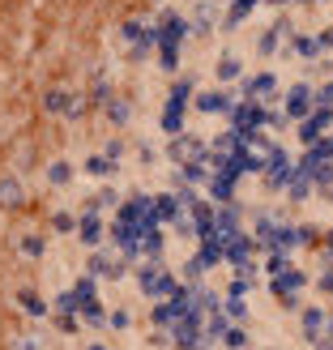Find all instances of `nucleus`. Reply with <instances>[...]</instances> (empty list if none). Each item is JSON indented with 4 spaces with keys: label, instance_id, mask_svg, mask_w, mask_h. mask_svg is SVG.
Instances as JSON below:
<instances>
[{
    "label": "nucleus",
    "instance_id": "f257e3e1",
    "mask_svg": "<svg viewBox=\"0 0 333 350\" xmlns=\"http://www.w3.org/2000/svg\"><path fill=\"white\" fill-rule=\"evenodd\" d=\"M192 39V26H188V13L184 9H159V22H154V56H159L163 73H180V60H184V43Z\"/></svg>",
    "mask_w": 333,
    "mask_h": 350
},
{
    "label": "nucleus",
    "instance_id": "f03ea898",
    "mask_svg": "<svg viewBox=\"0 0 333 350\" xmlns=\"http://www.w3.org/2000/svg\"><path fill=\"white\" fill-rule=\"evenodd\" d=\"M192 94H197V85H192L188 77L175 73L171 81V90H167V103H163V116H159V124L175 137V133H184V120H188V107H192Z\"/></svg>",
    "mask_w": 333,
    "mask_h": 350
},
{
    "label": "nucleus",
    "instance_id": "7ed1b4c3",
    "mask_svg": "<svg viewBox=\"0 0 333 350\" xmlns=\"http://www.w3.org/2000/svg\"><path fill=\"white\" fill-rule=\"evenodd\" d=\"M120 39H124L129 60H133V64H142L146 56H154V26H150V22H142V17H129V22L120 26Z\"/></svg>",
    "mask_w": 333,
    "mask_h": 350
},
{
    "label": "nucleus",
    "instance_id": "20e7f679",
    "mask_svg": "<svg viewBox=\"0 0 333 350\" xmlns=\"http://www.w3.org/2000/svg\"><path fill=\"white\" fill-rule=\"evenodd\" d=\"M235 107V94L226 90V85H214V90H197L192 94V111H201V116H226Z\"/></svg>",
    "mask_w": 333,
    "mask_h": 350
},
{
    "label": "nucleus",
    "instance_id": "39448f33",
    "mask_svg": "<svg viewBox=\"0 0 333 350\" xmlns=\"http://www.w3.org/2000/svg\"><path fill=\"white\" fill-rule=\"evenodd\" d=\"M312 107H317V90H312L308 81H295L291 90L282 94V111H287V120H304Z\"/></svg>",
    "mask_w": 333,
    "mask_h": 350
},
{
    "label": "nucleus",
    "instance_id": "423d86ee",
    "mask_svg": "<svg viewBox=\"0 0 333 350\" xmlns=\"http://www.w3.org/2000/svg\"><path fill=\"white\" fill-rule=\"evenodd\" d=\"M329 124H333V107H312V111L299 120V142H304V146H317V142H325Z\"/></svg>",
    "mask_w": 333,
    "mask_h": 350
},
{
    "label": "nucleus",
    "instance_id": "0eeeda50",
    "mask_svg": "<svg viewBox=\"0 0 333 350\" xmlns=\"http://www.w3.org/2000/svg\"><path fill=\"white\" fill-rule=\"evenodd\" d=\"M218 22H222V13H218V0H192V13H188V26H192V34H214L218 30Z\"/></svg>",
    "mask_w": 333,
    "mask_h": 350
},
{
    "label": "nucleus",
    "instance_id": "6e6552de",
    "mask_svg": "<svg viewBox=\"0 0 333 350\" xmlns=\"http://www.w3.org/2000/svg\"><path fill=\"white\" fill-rule=\"evenodd\" d=\"M239 90H243V98L265 103V98L278 94V73H274V68H261V73H252V77H243V81H239Z\"/></svg>",
    "mask_w": 333,
    "mask_h": 350
},
{
    "label": "nucleus",
    "instance_id": "1a4fd4ad",
    "mask_svg": "<svg viewBox=\"0 0 333 350\" xmlns=\"http://www.w3.org/2000/svg\"><path fill=\"white\" fill-rule=\"evenodd\" d=\"M282 34H295V26H291V17H278L274 26H265L256 34V56H278V47H282Z\"/></svg>",
    "mask_w": 333,
    "mask_h": 350
},
{
    "label": "nucleus",
    "instance_id": "9d476101",
    "mask_svg": "<svg viewBox=\"0 0 333 350\" xmlns=\"http://www.w3.org/2000/svg\"><path fill=\"white\" fill-rule=\"evenodd\" d=\"M43 107L51 111V116H81V98L73 94V90H64V85H51V90L43 94Z\"/></svg>",
    "mask_w": 333,
    "mask_h": 350
},
{
    "label": "nucleus",
    "instance_id": "9b49d317",
    "mask_svg": "<svg viewBox=\"0 0 333 350\" xmlns=\"http://www.w3.org/2000/svg\"><path fill=\"white\" fill-rule=\"evenodd\" d=\"M261 9V0H226V9H222V22H218V30L222 34H231V30H239L248 17Z\"/></svg>",
    "mask_w": 333,
    "mask_h": 350
},
{
    "label": "nucleus",
    "instance_id": "f8f14e48",
    "mask_svg": "<svg viewBox=\"0 0 333 350\" xmlns=\"http://www.w3.org/2000/svg\"><path fill=\"white\" fill-rule=\"evenodd\" d=\"M167 154H171V159L175 163H197V159H205V142H201V137H188V133H175V142L167 146Z\"/></svg>",
    "mask_w": 333,
    "mask_h": 350
},
{
    "label": "nucleus",
    "instance_id": "ddd939ff",
    "mask_svg": "<svg viewBox=\"0 0 333 350\" xmlns=\"http://www.w3.org/2000/svg\"><path fill=\"white\" fill-rule=\"evenodd\" d=\"M291 56H299V60H321V56H325L321 34H304V30H295V34H291Z\"/></svg>",
    "mask_w": 333,
    "mask_h": 350
},
{
    "label": "nucleus",
    "instance_id": "4468645a",
    "mask_svg": "<svg viewBox=\"0 0 333 350\" xmlns=\"http://www.w3.org/2000/svg\"><path fill=\"white\" fill-rule=\"evenodd\" d=\"M214 77H218V85L243 81V60L235 56V51H222V56H218V64H214Z\"/></svg>",
    "mask_w": 333,
    "mask_h": 350
},
{
    "label": "nucleus",
    "instance_id": "2eb2a0df",
    "mask_svg": "<svg viewBox=\"0 0 333 350\" xmlns=\"http://www.w3.org/2000/svg\"><path fill=\"white\" fill-rule=\"evenodd\" d=\"M77 231H81V239L94 248V243L103 239V218H98V209H85V214H81V222H77Z\"/></svg>",
    "mask_w": 333,
    "mask_h": 350
},
{
    "label": "nucleus",
    "instance_id": "dca6fc26",
    "mask_svg": "<svg viewBox=\"0 0 333 350\" xmlns=\"http://www.w3.org/2000/svg\"><path fill=\"white\" fill-rule=\"evenodd\" d=\"M142 286H146L150 295H163V291H175V282H171V273H167V269H146V273H142Z\"/></svg>",
    "mask_w": 333,
    "mask_h": 350
},
{
    "label": "nucleus",
    "instance_id": "f3484780",
    "mask_svg": "<svg viewBox=\"0 0 333 350\" xmlns=\"http://www.w3.org/2000/svg\"><path fill=\"white\" fill-rule=\"evenodd\" d=\"M175 214H180V197H171V192L154 197V222H171Z\"/></svg>",
    "mask_w": 333,
    "mask_h": 350
},
{
    "label": "nucleus",
    "instance_id": "a211bd4d",
    "mask_svg": "<svg viewBox=\"0 0 333 350\" xmlns=\"http://www.w3.org/2000/svg\"><path fill=\"white\" fill-rule=\"evenodd\" d=\"M90 273H107V278H120V273H124V265H120L116 256H107V252H98V256L90 260Z\"/></svg>",
    "mask_w": 333,
    "mask_h": 350
},
{
    "label": "nucleus",
    "instance_id": "6ab92c4d",
    "mask_svg": "<svg viewBox=\"0 0 333 350\" xmlns=\"http://www.w3.org/2000/svg\"><path fill=\"white\" fill-rule=\"evenodd\" d=\"M85 171H90V175H103V180H107V175L116 171V163L107 159V154H90V159H85Z\"/></svg>",
    "mask_w": 333,
    "mask_h": 350
},
{
    "label": "nucleus",
    "instance_id": "aec40b11",
    "mask_svg": "<svg viewBox=\"0 0 333 350\" xmlns=\"http://www.w3.org/2000/svg\"><path fill=\"white\" fill-rule=\"evenodd\" d=\"M129 116H133V107H129L124 98H111L107 103V120H111V124H129Z\"/></svg>",
    "mask_w": 333,
    "mask_h": 350
},
{
    "label": "nucleus",
    "instance_id": "412c9836",
    "mask_svg": "<svg viewBox=\"0 0 333 350\" xmlns=\"http://www.w3.org/2000/svg\"><path fill=\"white\" fill-rule=\"evenodd\" d=\"M47 180L56 184V188L68 184V180H73V163H51V167H47Z\"/></svg>",
    "mask_w": 333,
    "mask_h": 350
},
{
    "label": "nucleus",
    "instance_id": "4be33fe9",
    "mask_svg": "<svg viewBox=\"0 0 333 350\" xmlns=\"http://www.w3.org/2000/svg\"><path fill=\"white\" fill-rule=\"evenodd\" d=\"M90 98H94V103H103V107H107V103L116 98V94H111V81H107V77H94V85H90Z\"/></svg>",
    "mask_w": 333,
    "mask_h": 350
},
{
    "label": "nucleus",
    "instance_id": "5701e85b",
    "mask_svg": "<svg viewBox=\"0 0 333 350\" xmlns=\"http://www.w3.org/2000/svg\"><path fill=\"white\" fill-rule=\"evenodd\" d=\"M22 197V188H17V180H5L0 184V201H17Z\"/></svg>",
    "mask_w": 333,
    "mask_h": 350
},
{
    "label": "nucleus",
    "instance_id": "b1692460",
    "mask_svg": "<svg viewBox=\"0 0 333 350\" xmlns=\"http://www.w3.org/2000/svg\"><path fill=\"white\" fill-rule=\"evenodd\" d=\"M103 154H107V159L116 163V159H120V154H124V142H120V137H111V142H107V150H103Z\"/></svg>",
    "mask_w": 333,
    "mask_h": 350
},
{
    "label": "nucleus",
    "instance_id": "393cba45",
    "mask_svg": "<svg viewBox=\"0 0 333 350\" xmlns=\"http://www.w3.org/2000/svg\"><path fill=\"white\" fill-rule=\"evenodd\" d=\"M116 201H120V197H116V192H111V188H103V192H98V197H94V205H90V209H98V205H116Z\"/></svg>",
    "mask_w": 333,
    "mask_h": 350
},
{
    "label": "nucleus",
    "instance_id": "a878e982",
    "mask_svg": "<svg viewBox=\"0 0 333 350\" xmlns=\"http://www.w3.org/2000/svg\"><path fill=\"white\" fill-rule=\"evenodd\" d=\"M73 226H77L73 214H56V231H73Z\"/></svg>",
    "mask_w": 333,
    "mask_h": 350
},
{
    "label": "nucleus",
    "instance_id": "bb28decb",
    "mask_svg": "<svg viewBox=\"0 0 333 350\" xmlns=\"http://www.w3.org/2000/svg\"><path fill=\"white\" fill-rule=\"evenodd\" d=\"M22 248H26V252H30V256H39V252H43V239H39V235H30V239H26V243H22Z\"/></svg>",
    "mask_w": 333,
    "mask_h": 350
},
{
    "label": "nucleus",
    "instance_id": "cd10ccee",
    "mask_svg": "<svg viewBox=\"0 0 333 350\" xmlns=\"http://www.w3.org/2000/svg\"><path fill=\"white\" fill-rule=\"evenodd\" d=\"M321 47H325V51H333V26H325V30H321Z\"/></svg>",
    "mask_w": 333,
    "mask_h": 350
},
{
    "label": "nucleus",
    "instance_id": "c85d7f7f",
    "mask_svg": "<svg viewBox=\"0 0 333 350\" xmlns=\"http://www.w3.org/2000/svg\"><path fill=\"white\" fill-rule=\"evenodd\" d=\"M261 5H269V9H291L295 0H261Z\"/></svg>",
    "mask_w": 333,
    "mask_h": 350
},
{
    "label": "nucleus",
    "instance_id": "c756f323",
    "mask_svg": "<svg viewBox=\"0 0 333 350\" xmlns=\"http://www.w3.org/2000/svg\"><path fill=\"white\" fill-rule=\"evenodd\" d=\"M295 5H329V0H295Z\"/></svg>",
    "mask_w": 333,
    "mask_h": 350
},
{
    "label": "nucleus",
    "instance_id": "7c9ffc66",
    "mask_svg": "<svg viewBox=\"0 0 333 350\" xmlns=\"http://www.w3.org/2000/svg\"><path fill=\"white\" fill-rule=\"evenodd\" d=\"M154 5H163V0H154Z\"/></svg>",
    "mask_w": 333,
    "mask_h": 350
}]
</instances>
